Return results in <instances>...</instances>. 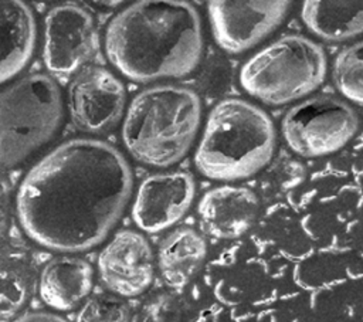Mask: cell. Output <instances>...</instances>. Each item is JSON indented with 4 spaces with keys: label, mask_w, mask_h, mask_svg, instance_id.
<instances>
[{
    "label": "cell",
    "mask_w": 363,
    "mask_h": 322,
    "mask_svg": "<svg viewBox=\"0 0 363 322\" xmlns=\"http://www.w3.org/2000/svg\"><path fill=\"white\" fill-rule=\"evenodd\" d=\"M122 82L102 67L81 70L68 88V108L74 125L92 135L113 128L125 108Z\"/></svg>",
    "instance_id": "30bf717a"
},
{
    "label": "cell",
    "mask_w": 363,
    "mask_h": 322,
    "mask_svg": "<svg viewBox=\"0 0 363 322\" xmlns=\"http://www.w3.org/2000/svg\"><path fill=\"white\" fill-rule=\"evenodd\" d=\"M289 1H230L208 3V18L216 43L231 54L242 52L279 26Z\"/></svg>",
    "instance_id": "9c48e42d"
},
{
    "label": "cell",
    "mask_w": 363,
    "mask_h": 322,
    "mask_svg": "<svg viewBox=\"0 0 363 322\" xmlns=\"http://www.w3.org/2000/svg\"><path fill=\"white\" fill-rule=\"evenodd\" d=\"M326 74L320 45L302 35H285L252 55L241 68L240 82L268 105H282L316 89Z\"/></svg>",
    "instance_id": "8992f818"
},
{
    "label": "cell",
    "mask_w": 363,
    "mask_h": 322,
    "mask_svg": "<svg viewBox=\"0 0 363 322\" xmlns=\"http://www.w3.org/2000/svg\"><path fill=\"white\" fill-rule=\"evenodd\" d=\"M92 288V268L78 257H57L43 268L38 291L51 308L68 311L77 306Z\"/></svg>",
    "instance_id": "9a60e30c"
},
{
    "label": "cell",
    "mask_w": 363,
    "mask_h": 322,
    "mask_svg": "<svg viewBox=\"0 0 363 322\" xmlns=\"http://www.w3.org/2000/svg\"><path fill=\"white\" fill-rule=\"evenodd\" d=\"M200 113V99L189 88L157 85L143 89L128 108L122 140L138 162L167 167L190 149Z\"/></svg>",
    "instance_id": "3957f363"
},
{
    "label": "cell",
    "mask_w": 363,
    "mask_h": 322,
    "mask_svg": "<svg viewBox=\"0 0 363 322\" xmlns=\"http://www.w3.org/2000/svg\"><path fill=\"white\" fill-rule=\"evenodd\" d=\"M77 322H130L128 305L112 295H96L85 301Z\"/></svg>",
    "instance_id": "d6986e66"
},
{
    "label": "cell",
    "mask_w": 363,
    "mask_h": 322,
    "mask_svg": "<svg viewBox=\"0 0 363 322\" xmlns=\"http://www.w3.org/2000/svg\"><path fill=\"white\" fill-rule=\"evenodd\" d=\"M204 238L193 228L180 227L164 237L157 262L162 278L172 288H183L200 270L206 258Z\"/></svg>",
    "instance_id": "2e32d148"
},
{
    "label": "cell",
    "mask_w": 363,
    "mask_h": 322,
    "mask_svg": "<svg viewBox=\"0 0 363 322\" xmlns=\"http://www.w3.org/2000/svg\"><path fill=\"white\" fill-rule=\"evenodd\" d=\"M258 207L257 194L247 187H216L199 203L201 230L216 238H237L252 226Z\"/></svg>",
    "instance_id": "4fadbf2b"
},
{
    "label": "cell",
    "mask_w": 363,
    "mask_h": 322,
    "mask_svg": "<svg viewBox=\"0 0 363 322\" xmlns=\"http://www.w3.org/2000/svg\"><path fill=\"white\" fill-rule=\"evenodd\" d=\"M183 313V302L176 295L163 292L150 298L133 322H182Z\"/></svg>",
    "instance_id": "ffe728a7"
},
{
    "label": "cell",
    "mask_w": 363,
    "mask_h": 322,
    "mask_svg": "<svg viewBox=\"0 0 363 322\" xmlns=\"http://www.w3.org/2000/svg\"><path fill=\"white\" fill-rule=\"evenodd\" d=\"M13 322H67V321L52 312L35 311V312H26Z\"/></svg>",
    "instance_id": "7402d4cb"
},
{
    "label": "cell",
    "mask_w": 363,
    "mask_h": 322,
    "mask_svg": "<svg viewBox=\"0 0 363 322\" xmlns=\"http://www.w3.org/2000/svg\"><path fill=\"white\" fill-rule=\"evenodd\" d=\"M333 81L345 98L363 106V40L336 57Z\"/></svg>",
    "instance_id": "ac0fdd59"
},
{
    "label": "cell",
    "mask_w": 363,
    "mask_h": 322,
    "mask_svg": "<svg viewBox=\"0 0 363 322\" xmlns=\"http://www.w3.org/2000/svg\"><path fill=\"white\" fill-rule=\"evenodd\" d=\"M194 180L186 172L157 173L146 177L136 193L132 217L147 233H157L177 223L191 206Z\"/></svg>",
    "instance_id": "8fae6325"
},
{
    "label": "cell",
    "mask_w": 363,
    "mask_h": 322,
    "mask_svg": "<svg viewBox=\"0 0 363 322\" xmlns=\"http://www.w3.org/2000/svg\"><path fill=\"white\" fill-rule=\"evenodd\" d=\"M301 14L305 26L328 41H342L363 33V0H308Z\"/></svg>",
    "instance_id": "e0dca14e"
},
{
    "label": "cell",
    "mask_w": 363,
    "mask_h": 322,
    "mask_svg": "<svg viewBox=\"0 0 363 322\" xmlns=\"http://www.w3.org/2000/svg\"><path fill=\"white\" fill-rule=\"evenodd\" d=\"M98 271L112 292L122 296L142 294L153 278V254L149 243L132 230L116 233L98 257Z\"/></svg>",
    "instance_id": "7c38bea8"
},
{
    "label": "cell",
    "mask_w": 363,
    "mask_h": 322,
    "mask_svg": "<svg viewBox=\"0 0 363 322\" xmlns=\"http://www.w3.org/2000/svg\"><path fill=\"white\" fill-rule=\"evenodd\" d=\"M0 81L6 82L26 67L35 45L34 14L24 1H0Z\"/></svg>",
    "instance_id": "5bb4252c"
},
{
    "label": "cell",
    "mask_w": 363,
    "mask_h": 322,
    "mask_svg": "<svg viewBox=\"0 0 363 322\" xmlns=\"http://www.w3.org/2000/svg\"><path fill=\"white\" fill-rule=\"evenodd\" d=\"M274 146L269 116L244 99L228 98L210 111L194 163L213 180L245 179L271 160Z\"/></svg>",
    "instance_id": "277c9868"
},
{
    "label": "cell",
    "mask_w": 363,
    "mask_h": 322,
    "mask_svg": "<svg viewBox=\"0 0 363 322\" xmlns=\"http://www.w3.org/2000/svg\"><path fill=\"white\" fill-rule=\"evenodd\" d=\"M62 119V98L57 82L45 74H31L13 82L0 95V162L14 167L43 146Z\"/></svg>",
    "instance_id": "5b68a950"
},
{
    "label": "cell",
    "mask_w": 363,
    "mask_h": 322,
    "mask_svg": "<svg viewBox=\"0 0 363 322\" xmlns=\"http://www.w3.org/2000/svg\"><path fill=\"white\" fill-rule=\"evenodd\" d=\"M203 50L197 10L182 0H142L108 24V60L132 81L180 78L191 72Z\"/></svg>",
    "instance_id": "7a4b0ae2"
},
{
    "label": "cell",
    "mask_w": 363,
    "mask_h": 322,
    "mask_svg": "<svg viewBox=\"0 0 363 322\" xmlns=\"http://www.w3.org/2000/svg\"><path fill=\"white\" fill-rule=\"evenodd\" d=\"M132 184L130 167L118 149L96 139H71L26 174L17 193V216L40 245L85 251L118 221Z\"/></svg>",
    "instance_id": "6da1fadb"
},
{
    "label": "cell",
    "mask_w": 363,
    "mask_h": 322,
    "mask_svg": "<svg viewBox=\"0 0 363 322\" xmlns=\"http://www.w3.org/2000/svg\"><path fill=\"white\" fill-rule=\"evenodd\" d=\"M27 294L26 278L17 270H3L1 279V315L7 318L24 302Z\"/></svg>",
    "instance_id": "44dd1931"
},
{
    "label": "cell",
    "mask_w": 363,
    "mask_h": 322,
    "mask_svg": "<svg viewBox=\"0 0 363 322\" xmlns=\"http://www.w3.org/2000/svg\"><path fill=\"white\" fill-rule=\"evenodd\" d=\"M98 48L92 16L77 4L52 7L44 21L43 58L47 70L69 75L86 64Z\"/></svg>",
    "instance_id": "ba28073f"
},
{
    "label": "cell",
    "mask_w": 363,
    "mask_h": 322,
    "mask_svg": "<svg viewBox=\"0 0 363 322\" xmlns=\"http://www.w3.org/2000/svg\"><path fill=\"white\" fill-rule=\"evenodd\" d=\"M359 128L356 112L333 96H315L292 106L282 119L288 146L306 157L339 150Z\"/></svg>",
    "instance_id": "52a82bcc"
}]
</instances>
